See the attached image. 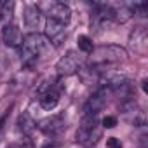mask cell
Here are the masks:
<instances>
[{
	"label": "cell",
	"mask_w": 148,
	"mask_h": 148,
	"mask_svg": "<svg viewBox=\"0 0 148 148\" xmlns=\"http://www.w3.org/2000/svg\"><path fill=\"white\" fill-rule=\"evenodd\" d=\"M45 47H47V40H45L44 35H40V33H37V32L26 35V37L23 38L21 47H19V54H21V63H23V66H26V68L35 66V64L38 63L40 56L44 54Z\"/></svg>",
	"instance_id": "1"
},
{
	"label": "cell",
	"mask_w": 148,
	"mask_h": 148,
	"mask_svg": "<svg viewBox=\"0 0 148 148\" xmlns=\"http://www.w3.org/2000/svg\"><path fill=\"white\" fill-rule=\"evenodd\" d=\"M2 5H4V2H0V19H2Z\"/></svg>",
	"instance_id": "23"
},
{
	"label": "cell",
	"mask_w": 148,
	"mask_h": 148,
	"mask_svg": "<svg viewBox=\"0 0 148 148\" xmlns=\"http://www.w3.org/2000/svg\"><path fill=\"white\" fill-rule=\"evenodd\" d=\"M61 99V84L54 79H47L40 87H38V105L51 112L58 106Z\"/></svg>",
	"instance_id": "4"
},
{
	"label": "cell",
	"mask_w": 148,
	"mask_h": 148,
	"mask_svg": "<svg viewBox=\"0 0 148 148\" xmlns=\"http://www.w3.org/2000/svg\"><path fill=\"white\" fill-rule=\"evenodd\" d=\"M45 40L54 47H61L63 42L66 40V25L47 19L45 21Z\"/></svg>",
	"instance_id": "10"
},
{
	"label": "cell",
	"mask_w": 148,
	"mask_h": 148,
	"mask_svg": "<svg viewBox=\"0 0 148 148\" xmlns=\"http://www.w3.org/2000/svg\"><path fill=\"white\" fill-rule=\"evenodd\" d=\"M77 44H79V51H82L84 54H91L94 45H92V40L87 37V35H80L77 38Z\"/></svg>",
	"instance_id": "16"
},
{
	"label": "cell",
	"mask_w": 148,
	"mask_h": 148,
	"mask_svg": "<svg viewBox=\"0 0 148 148\" xmlns=\"http://www.w3.org/2000/svg\"><path fill=\"white\" fill-rule=\"evenodd\" d=\"M129 45H131V49H132L136 54H139V56H145V54H146V51H148V35H146V30H145L143 26L136 28V30L131 33V37H129Z\"/></svg>",
	"instance_id": "11"
},
{
	"label": "cell",
	"mask_w": 148,
	"mask_h": 148,
	"mask_svg": "<svg viewBox=\"0 0 148 148\" xmlns=\"http://www.w3.org/2000/svg\"><path fill=\"white\" fill-rule=\"evenodd\" d=\"M108 89L106 87H99L84 105V117H98V113L105 108L106 99H108Z\"/></svg>",
	"instance_id": "9"
},
{
	"label": "cell",
	"mask_w": 148,
	"mask_h": 148,
	"mask_svg": "<svg viewBox=\"0 0 148 148\" xmlns=\"http://www.w3.org/2000/svg\"><path fill=\"white\" fill-rule=\"evenodd\" d=\"M42 148H61V143L59 141H54V139H51L49 143H45Z\"/></svg>",
	"instance_id": "21"
},
{
	"label": "cell",
	"mask_w": 148,
	"mask_h": 148,
	"mask_svg": "<svg viewBox=\"0 0 148 148\" xmlns=\"http://www.w3.org/2000/svg\"><path fill=\"white\" fill-rule=\"evenodd\" d=\"M37 7L40 9L42 14L47 16V19H52V21H58V23H63V25H68L70 19H71V11L64 2H56V0H52V2H44Z\"/></svg>",
	"instance_id": "5"
},
{
	"label": "cell",
	"mask_w": 148,
	"mask_h": 148,
	"mask_svg": "<svg viewBox=\"0 0 148 148\" xmlns=\"http://www.w3.org/2000/svg\"><path fill=\"white\" fill-rule=\"evenodd\" d=\"M9 115H11V110H7L2 117H0V138L4 136V131H5V125H7V120H9Z\"/></svg>",
	"instance_id": "19"
},
{
	"label": "cell",
	"mask_w": 148,
	"mask_h": 148,
	"mask_svg": "<svg viewBox=\"0 0 148 148\" xmlns=\"http://www.w3.org/2000/svg\"><path fill=\"white\" fill-rule=\"evenodd\" d=\"M101 132H103V127L98 117H84L75 132V139L84 146H94L101 139Z\"/></svg>",
	"instance_id": "3"
},
{
	"label": "cell",
	"mask_w": 148,
	"mask_h": 148,
	"mask_svg": "<svg viewBox=\"0 0 148 148\" xmlns=\"http://www.w3.org/2000/svg\"><path fill=\"white\" fill-rule=\"evenodd\" d=\"M141 87H143V91H145V92H148V89H146V79L141 82Z\"/></svg>",
	"instance_id": "22"
},
{
	"label": "cell",
	"mask_w": 148,
	"mask_h": 148,
	"mask_svg": "<svg viewBox=\"0 0 148 148\" xmlns=\"http://www.w3.org/2000/svg\"><path fill=\"white\" fill-rule=\"evenodd\" d=\"M117 124H119V120H117V117H113V115H106V117L101 120V127H106V129H113Z\"/></svg>",
	"instance_id": "18"
},
{
	"label": "cell",
	"mask_w": 148,
	"mask_h": 148,
	"mask_svg": "<svg viewBox=\"0 0 148 148\" xmlns=\"http://www.w3.org/2000/svg\"><path fill=\"white\" fill-rule=\"evenodd\" d=\"M127 59V52L125 49H122L120 45H99L98 49H92L91 58H89V66H96L99 70H103L108 64H115V63H122Z\"/></svg>",
	"instance_id": "2"
},
{
	"label": "cell",
	"mask_w": 148,
	"mask_h": 148,
	"mask_svg": "<svg viewBox=\"0 0 148 148\" xmlns=\"http://www.w3.org/2000/svg\"><path fill=\"white\" fill-rule=\"evenodd\" d=\"M112 12H113V21L115 23H125L129 21L134 14H132V9H131V4H112Z\"/></svg>",
	"instance_id": "15"
},
{
	"label": "cell",
	"mask_w": 148,
	"mask_h": 148,
	"mask_svg": "<svg viewBox=\"0 0 148 148\" xmlns=\"http://www.w3.org/2000/svg\"><path fill=\"white\" fill-rule=\"evenodd\" d=\"M37 127H38L45 136L54 138V136L61 134V132L66 129V120H64V117H63L61 113H56V115H51V117L42 119V120L37 124Z\"/></svg>",
	"instance_id": "8"
},
{
	"label": "cell",
	"mask_w": 148,
	"mask_h": 148,
	"mask_svg": "<svg viewBox=\"0 0 148 148\" xmlns=\"http://www.w3.org/2000/svg\"><path fill=\"white\" fill-rule=\"evenodd\" d=\"M35 129H37V122L32 119V115H30V113H21L19 119H18V131H19L26 139H30L32 134L35 132Z\"/></svg>",
	"instance_id": "14"
},
{
	"label": "cell",
	"mask_w": 148,
	"mask_h": 148,
	"mask_svg": "<svg viewBox=\"0 0 148 148\" xmlns=\"http://www.w3.org/2000/svg\"><path fill=\"white\" fill-rule=\"evenodd\" d=\"M106 148H122V143L117 138H108L106 139Z\"/></svg>",
	"instance_id": "20"
},
{
	"label": "cell",
	"mask_w": 148,
	"mask_h": 148,
	"mask_svg": "<svg viewBox=\"0 0 148 148\" xmlns=\"http://www.w3.org/2000/svg\"><path fill=\"white\" fill-rule=\"evenodd\" d=\"M14 2H4V5H2V18H5L9 23H11V19H12V14H14Z\"/></svg>",
	"instance_id": "17"
},
{
	"label": "cell",
	"mask_w": 148,
	"mask_h": 148,
	"mask_svg": "<svg viewBox=\"0 0 148 148\" xmlns=\"http://www.w3.org/2000/svg\"><path fill=\"white\" fill-rule=\"evenodd\" d=\"M80 68H82V58L75 51H68L56 64L58 75H61V77H70L73 73H77Z\"/></svg>",
	"instance_id": "6"
},
{
	"label": "cell",
	"mask_w": 148,
	"mask_h": 148,
	"mask_svg": "<svg viewBox=\"0 0 148 148\" xmlns=\"http://www.w3.org/2000/svg\"><path fill=\"white\" fill-rule=\"evenodd\" d=\"M2 38H4V42H5L7 47L19 49L21 44H23V38H25V37H23V33H21V30H19L18 25H14V23H7V25L4 26V32H2Z\"/></svg>",
	"instance_id": "12"
},
{
	"label": "cell",
	"mask_w": 148,
	"mask_h": 148,
	"mask_svg": "<svg viewBox=\"0 0 148 148\" xmlns=\"http://www.w3.org/2000/svg\"><path fill=\"white\" fill-rule=\"evenodd\" d=\"M120 110H122V115L124 119L134 125V127H143L146 124V117H145V112L139 108V105L134 101V99H127V101H122L120 105Z\"/></svg>",
	"instance_id": "7"
},
{
	"label": "cell",
	"mask_w": 148,
	"mask_h": 148,
	"mask_svg": "<svg viewBox=\"0 0 148 148\" xmlns=\"http://www.w3.org/2000/svg\"><path fill=\"white\" fill-rule=\"evenodd\" d=\"M40 19H42V12L35 4L25 7V25L32 30V33H35V30L40 26Z\"/></svg>",
	"instance_id": "13"
}]
</instances>
